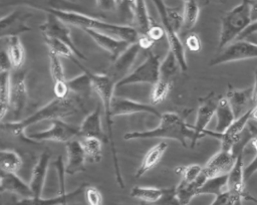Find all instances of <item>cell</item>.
I'll use <instances>...</instances> for the list:
<instances>
[{
	"instance_id": "4",
	"label": "cell",
	"mask_w": 257,
	"mask_h": 205,
	"mask_svg": "<svg viewBox=\"0 0 257 205\" xmlns=\"http://www.w3.org/2000/svg\"><path fill=\"white\" fill-rule=\"evenodd\" d=\"M87 73L90 77L91 80V85L92 89L97 93L98 97L100 98L101 106L103 108V113H104V119L106 122L107 126V136L108 140L110 143V149H111V156H112V161H113V167H114V174H115V179L120 188H124V183L123 179L121 176L120 172V167L118 164V158H117V153H116V148L114 144V139H113V131H112V126H113V116H112V99H113V92L115 87V82L113 79L107 75L106 73H95L92 72L91 70H87Z\"/></svg>"
},
{
	"instance_id": "29",
	"label": "cell",
	"mask_w": 257,
	"mask_h": 205,
	"mask_svg": "<svg viewBox=\"0 0 257 205\" xmlns=\"http://www.w3.org/2000/svg\"><path fill=\"white\" fill-rule=\"evenodd\" d=\"M43 38L48 47V51L55 53L59 57H64V58H68V59L72 60L82 71H85L87 69L82 63L79 62L80 59L76 56L74 51L66 43H64L56 38H52V37L44 36Z\"/></svg>"
},
{
	"instance_id": "24",
	"label": "cell",
	"mask_w": 257,
	"mask_h": 205,
	"mask_svg": "<svg viewBox=\"0 0 257 205\" xmlns=\"http://www.w3.org/2000/svg\"><path fill=\"white\" fill-rule=\"evenodd\" d=\"M50 153L44 151L38 158L36 164L33 167L31 179L29 182L30 188L33 193V197H41V193L44 187L46 174L49 167Z\"/></svg>"
},
{
	"instance_id": "8",
	"label": "cell",
	"mask_w": 257,
	"mask_h": 205,
	"mask_svg": "<svg viewBox=\"0 0 257 205\" xmlns=\"http://www.w3.org/2000/svg\"><path fill=\"white\" fill-rule=\"evenodd\" d=\"M152 1L154 2L155 6L158 10V13L160 15L161 23L165 30L169 48L176 55L179 65H180V69L182 71H186L188 69V63H187V59H186V50H185L186 46L182 43V41L179 37V33H177L172 28L171 21L169 18V13H168L169 6L166 5L164 0H152Z\"/></svg>"
},
{
	"instance_id": "53",
	"label": "cell",
	"mask_w": 257,
	"mask_h": 205,
	"mask_svg": "<svg viewBox=\"0 0 257 205\" xmlns=\"http://www.w3.org/2000/svg\"><path fill=\"white\" fill-rule=\"evenodd\" d=\"M251 21L252 23L257 21V1L254 0L251 3Z\"/></svg>"
},
{
	"instance_id": "43",
	"label": "cell",
	"mask_w": 257,
	"mask_h": 205,
	"mask_svg": "<svg viewBox=\"0 0 257 205\" xmlns=\"http://www.w3.org/2000/svg\"><path fill=\"white\" fill-rule=\"evenodd\" d=\"M83 193L88 205H102V202H103L102 194L96 187L91 185H86Z\"/></svg>"
},
{
	"instance_id": "34",
	"label": "cell",
	"mask_w": 257,
	"mask_h": 205,
	"mask_svg": "<svg viewBox=\"0 0 257 205\" xmlns=\"http://www.w3.org/2000/svg\"><path fill=\"white\" fill-rule=\"evenodd\" d=\"M22 164V158L16 151L6 149L0 152V167L2 171L17 173Z\"/></svg>"
},
{
	"instance_id": "33",
	"label": "cell",
	"mask_w": 257,
	"mask_h": 205,
	"mask_svg": "<svg viewBox=\"0 0 257 205\" xmlns=\"http://www.w3.org/2000/svg\"><path fill=\"white\" fill-rule=\"evenodd\" d=\"M79 142L86 158L93 163H98L102 157V141L95 137H79Z\"/></svg>"
},
{
	"instance_id": "44",
	"label": "cell",
	"mask_w": 257,
	"mask_h": 205,
	"mask_svg": "<svg viewBox=\"0 0 257 205\" xmlns=\"http://www.w3.org/2000/svg\"><path fill=\"white\" fill-rule=\"evenodd\" d=\"M154 205H182V203L176 194L175 187H172L166 188L162 198Z\"/></svg>"
},
{
	"instance_id": "52",
	"label": "cell",
	"mask_w": 257,
	"mask_h": 205,
	"mask_svg": "<svg viewBox=\"0 0 257 205\" xmlns=\"http://www.w3.org/2000/svg\"><path fill=\"white\" fill-rule=\"evenodd\" d=\"M257 33V21L251 23L240 35L236 40H245L247 37Z\"/></svg>"
},
{
	"instance_id": "15",
	"label": "cell",
	"mask_w": 257,
	"mask_h": 205,
	"mask_svg": "<svg viewBox=\"0 0 257 205\" xmlns=\"http://www.w3.org/2000/svg\"><path fill=\"white\" fill-rule=\"evenodd\" d=\"M237 155L233 151H218L213 155L206 165L203 167V173L207 178H212L221 175H228L235 164Z\"/></svg>"
},
{
	"instance_id": "13",
	"label": "cell",
	"mask_w": 257,
	"mask_h": 205,
	"mask_svg": "<svg viewBox=\"0 0 257 205\" xmlns=\"http://www.w3.org/2000/svg\"><path fill=\"white\" fill-rule=\"evenodd\" d=\"M141 49L142 47L139 42H134L115 60L111 62L110 67L105 73L113 79L115 84L130 73L128 71L137 59Z\"/></svg>"
},
{
	"instance_id": "27",
	"label": "cell",
	"mask_w": 257,
	"mask_h": 205,
	"mask_svg": "<svg viewBox=\"0 0 257 205\" xmlns=\"http://www.w3.org/2000/svg\"><path fill=\"white\" fill-rule=\"evenodd\" d=\"M168 144L165 141H161L152 147L144 156L140 167L138 168L135 178L143 177L147 172L153 169L163 158L165 152L168 149Z\"/></svg>"
},
{
	"instance_id": "37",
	"label": "cell",
	"mask_w": 257,
	"mask_h": 205,
	"mask_svg": "<svg viewBox=\"0 0 257 205\" xmlns=\"http://www.w3.org/2000/svg\"><path fill=\"white\" fill-rule=\"evenodd\" d=\"M180 68L178 59L174 52L169 48L166 56L161 61L160 65V78L172 80L173 76L177 73V70Z\"/></svg>"
},
{
	"instance_id": "14",
	"label": "cell",
	"mask_w": 257,
	"mask_h": 205,
	"mask_svg": "<svg viewBox=\"0 0 257 205\" xmlns=\"http://www.w3.org/2000/svg\"><path fill=\"white\" fill-rule=\"evenodd\" d=\"M18 71L11 75V95H10V110L18 121V118L25 109L27 102V87H26V73Z\"/></svg>"
},
{
	"instance_id": "21",
	"label": "cell",
	"mask_w": 257,
	"mask_h": 205,
	"mask_svg": "<svg viewBox=\"0 0 257 205\" xmlns=\"http://www.w3.org/2000/svg\"><path fill=\"white\" fill-rule=\"evenodd\" d=\"M67 162L64 166L65 174L74 175L76 173L82 172L85 170V161L86 155L78 139H73L65 143Z\"/></svg>"
},
{
	"instance_id": "30",
	"label": "cell",
	"mask_w": 257,
	"mask_h": 205,
	"mask_svg": "<svg viewBox=\"0 0 257 205\" xmlns=\"http://www.w3.org/2000/svg\"><path fill=\"white\" fill-rule=\"evenodd\" d=\"M6 40V51L10 57L12 67L14 69H20L24 63L25 51L21 43L19 35L8 36L4 38Z\"/></svg>"
},
{
	"instance_id": "3",
	"label": "cell",
	"mask_w": 257,
	"mask_h": 205,
	"mask_svg": "<svg viewBox=\"0 0 257 205\" xmlns=\"http://www.w3.org/2000/svg\"><path fill=\"white\" fill-rule=\"evenodd\" d=\"M194 130L189 126L178 114L174 112H166L160 117L159 125L147 131H136L125 133L124 140L139 139H171L178 141L183 147H187V142L190 141L191 147L194 142Z\"/></svg>"
},
{
	"instance_id": "17",
	"label": "cell",
	"mask_w": 257,
	"mask_h": 205,
	"mask_svg": "<svg viewBox=\"0 0 257 205\" xmlns=\"http://www.w3.org/2000/svg\"><path fill=\"white\" fill-rule=\"evenodd\" d=\"M83 31L103 50L109 53L111 61L115 60L132 43L116 38L114 36H110L107 34H103L91 29H83Z\"/></svg>"
},
{
	"instance_id": "9",
	"label": "cell",
	"mask_w": 257,
	"mask_h": 205,
	"mask_svg": "<svg viewBox=\"0 0 257 205\" xmlns=\"http://www.w3.org/2000/svg\"><path fill=\"white\" fill-rule=\"evenodd\" d=\"M67 25L68 24L63 22L57 16L51 13H47L46 20L39 26V29L43 37L46 36L56 38L66 43L74 51V53L80 60H87L86 56L75 45L71 36V31Z\"/></svg>"
},
{
	"instance_id": "42",
	"label": "cell",
	"mask_w": 257,
	"mask_h": 205,
	"mask_svg": "<svg viewBox=\"0 0 257 205\" xmlns=\"http://www.w3.org/2000/svg\"><path fill=\"white\" fill-rule=\"evenodd\" d=\"M203 167L198 164H191L186 167H181L176 169V172L180 173L182 175L181 182L183 183H191L195 181L200 174L202 173Z\"/></svg>"
},
{
	"instance_id": "50",
	"label": "cell",
	"mask_w": 257,
	"mask_h": 205,
	"mask_svg": "<svg viewBox=\"0 0 257 205\" xmlns=\"http://www.w3.org/2000/svg\"><path fill=\"white\" fill-rule=\"evenodd\" d=\"M251 120L257 122V69L255 70V80L253 85V108Z\"/></svg>"
},
{
	"instance_id": "32",
	"label": "cell",
	"mask_w": 257,
	"mask_h": 205,
	"mask_svg": "<svg viewBox=\"0 0 257 205\" xmlns=\"http://www.w3.org/2000/svg\"><path fill=\"white\" fill-rule=\"evenodd\" d=\"M11 73L10 71H0V118L4 119L10 110L11 95Z\"/></svg>"
},
{
	"instance_id": "56",
	"label": "cell",
	"mask_w": 257,
	"mask_h": 205,
	"mask_svg": "<svg viewBox=\"0 0 257 205\" xmlns=\"http://www.w3.org/2000/svg\"><path fill=\"white\" fill-rule=\"evenodd\" d=\"M68 204V202H65V203H63V204H61V205H67Z\"/></svg>"
},
{
	"instance_id": "47",
	"label": "cell",
	"mask_w": 257,
	"mask_h": 205,
	"mask_svg": "<svg viewBox=\"0 0 257 205\" xmlns=\"http://www.w3.org/2000/svg\"><path fill=\"white\" fill-rule=\"evenodd\" d=\"M154 42L157 40H160L163 36H166L165 34V30L163 28V26L158 25V24H153V26L151 27V29L148 32V35Z\"/></svg>"
},
{
	"instance_id": "46",
	"label": "cell",
	"mask_w": 257,
	"mask_h": 205,
	"mask_svg": "<svg viewBox=\"0 0 257 205\" xmlns=\"http://www.w3.org/2000/svg\"><path fill=\"white\" fill-rule=\"evenodd\" d=\"M185 46L193 52H198L201 49V40L197 33L190 32L185 39Z\"/></svg>"
},
{
	"instance_id": "19",
	"label": "cell",
	"mask_w": 257,
	"mask_h": 205,
	"mask_svg": "<svg viewBox=\"0 0 257 205\" xmlns=\"http://www.w3.org/2000/svg\"><path fill=\"white\" fill-rule=\"evenodd\" d=\"M28 17H30L29 13H23L20 10H14L10 14L3 16L0 20V37L4 39L8 36L30 31L31 28L26 25Z\"/></svg>"
},
{
	"instance_id": "28",
	"label": "cell",
	"mask_w": 257,
	"mask_h": 205,
	"mask_svg": "<svg viewBox=\"0 0 257 205\" xmlns=\"http://www.w3.org/2000/svg\"><path fill=\"white\" fill-rule=\"evenodd\" d=\"M216 130L217 133H223L225 132L231 124L236 120L235 115L233 113V110L226 98V96H220L216 109Z\"/></svg>"
},
{
	"instance_id": "39",
	"label": "cell",
	"mask_w": 257,
	"mask_h": 205,
	"mask_svg": "<svg viewBox=\"0 0 257 205\" xmlns=\"http://www.w3.org/2000/svg\"><path fill=\"white\" fill-rule=\"evenodd\" d=\"M87 70H88V68L85 71H83V73L81 75H78L72 79L67 80L71 92L82 95V94H85L86 92H88L90 88H92L91 80L87 73Z\"/></svg>"
},
{
	"instance_id": "31",
	"label": "cell",
	"mask_w": 257,
	"mask_h": 205,
	"mask_svg": "<svg viewBox=\"0 0 257 205\" xmlns=\"http://www.w3.org/2000/svg\"><path fill=\"white\" fill-rule=\"evenodd\" d=\"M166 188H157L151 186H135L131 190V196L143 201L144 203L154 205L165 193Z\"/></svg>"
},
{
	"instance_id": "26",
	"label": "cell",
	"mask_w": 257,
	"mask_h": 205,
	"mask_svg": "<svg viewBox=\"0 0 257 205\" xmlns=\"http://www.w3.org/2000/svg\"><path fill=\"white\" fill-rule=\"evenodd\" d=\"M78 128L79 137H95L101 141L105 140L101 125V106L97 105L96 108L83 119Z\"/></svg>"
},
{
	"instance_id": "35",
	"label": "cell",
	"mask_w": 257,
	"mask_h": 205,
	"mask_svg": "<svg viewBox=\"0 0 257 205\" xmlns=\"http://www.w3.org/2000/svg\"><path fill=\"white\" fill-rule=\"evenodd\" d=\"M227 178L228 175H221L207 179L203 186L199 189L198 195L211 194L218 196L227 191Z\"/></svg>"
},
{
	"instance_id": "16",
	"label": "cell",
	"mask_w": 257,
	"mask_h": 205,
	"mask_svg": "<svg viewBox=\"0 0 257 205\" xmlns=\"http://www.w3.org/2000/svg\"><path fill=\"white\" fill-rule=\"evenodd\" d=\"M111 109L113 118L117 116H125L133 114H149L159 119L162 116V114H160L159 111H157V109L152 105L144 104L122 96H113Z\"/></svg>"
},
{
	"instance_id": "54",
	"label": "cell",
	"mask_w": 257,
	"mask_h": 205,
	"mask_svg": "<svg viewBox=\"0 0 257 205\" xmlns=\"http://www.w3.org/2000/svg\"><path fill=\"white\" fill-rule=\"evenodd\" d=\"M184 2H187V1H196V2H198L200 5H201V7L202 6H205L207 3H208V0H183Z\"/></svg>"
},
{
	"instance_id": "45",
	"label": "cell",
	"mask_w": 257,
	"mask_h": 205,
	"mask_svg": "<svg viewBox=\"0 0 257 205\" xmlns=\"http://www.w3.org/2000/svg\"><path fill=\"white\" fill-rule=\"evenodd\" d=\"M53 92L57 98H65L71 93L67 79L56 81L53 83Z\"/></svg>"
},
{
	"instance_id": "11",
	"label": "cell",
	"mask_w": 257,
	"mask_h": 205,
	"mask_svg": "<svg viewBox=\"0 0 257 205\" xmlns=\"http://www.w3.org/2000/svg\"><path fill=\"white\" fill-rule=\"evenodd\" d=\"M251 118H252V110L248 111L243 116L237 118L225 132L217 133L215 131L207 130L205 132V135L218 139L220 141L221 150L232 151L234 147L241 142L243 133L247 128Z\"/></svg>"
},
{
	"instance_id": "23",
	"label": "cell",
	"mask_w": 257,
	"mask_h": 205,
	"mask_svg": "<svg viewBox=\"0 0 257 205\" xmlns=\"http://www.w3.org/2000/svg\"><path fill=\"white\" fill-rule=\"evenodd\" d=\"M0 191L1 193L9 192L21 196L22 198L33 197L30 185L24 182L16 173L5 172L0 173Z\"/></svg>"
},
{
	"instance_id": "10",
	"label": "cell",
	"mask_w": 257,
	"mask_h": 205,
	"mask_svg": "<svg viewBox=\"0 0 257 205\" xmlns=\"http://www.w3.org/2000/svg\"><path fill=\"white\" fill-rule=\"evenodd\" d=\"M251 58H257V44L247 40H235L224 47L222 51L210 61L209 65L214 66Z\"/></svg>"
},
{
	"instance_id": "12",
	"label": "cell",
	"mask_w": 257,
	"mask_h": 205,
	"mask_svg": "<svg viewBox=\"0 0 257 205\" xmlns=\"http://www.w3.org/2000/svg\"><path fill=\"white\" fill-rule=\"evenodd\" d=\"M220 96L216 95L215 92H210L207 95L199 98V107L197 110V116L194 126L192 127L194 130V142L192 147H194L198 140L205 137V132L208 130L207 127L213 117L215 116L218 100Z\"/></svg>"
},
{
	"instance_id": "55",
	"label": "cell",
	"mask_w": 257,
	"mask_h": 205,
	"mask_svg": "<svg viewBox=\"0 0 257 205\" xmlns=\"http://www.w3.org/2000/svg\"><path fill=\"white\" fill-rule=\"evenodd\" d=\"M141 205H150V204H148V203H142Z\"/></svg>"
},
{
	"instance_id": "18",
	"label": "cell",
	"mask_w": 257,
	"mask_h": 205,
	"mask_svg": "<svg viewBox=\"0 0 257 205\" xmlns=\"http://www.w3.org/2000/svg\"><path fill=\"white\" fill-rule=\"evenodd\" d=\"M3 5H24L30 6L35 9L42 10L44 12L48 10H68L87 13L83 7H79L78 4L70 0H10ZM88 14V13H87Z\"/></svg>"
},
{
	"instance_id": "49",
	"label": "cell",
	"mask_w": 257,
	"mask_h": 205,
	"mask_svg": "<svg viewBox=\"0 0 257 205\" xmlns=\"http://www.w3.org/2000/svg\"><path fill=\"white\" fill-rule=\"evenodd\" d=\"M11 68L13 67H12L10 57L6 49H2L0 54V71H10Z\"/></svg>"
},
{
	"instance_id": "25",
	"label": "cell",
	"mask_w": 257,
	"mask_h": 205,
	"mask_svg": "<svg viewBox=\"0 0 257 205\" xmlns=\"http://www.w3.org/2000/svg\"><path fill=\"white\" fill-rule=\"evenodd\" d=\"M87 184H81L78 188L71 192H62L59 195L51 198H41V197H30L22 198L21 200L13 202L11 205H61L65 202H70L78 195L84 192V188Z\"/></svg>"
},
{
	"instance_id": "48",
	"label": "cell",
	"mask_w": 257,
	"mask_h": 205,
	"mask_svg": "<svg viewBox=\"0 0 257 205\" xmlns=\"http://www.w3.org/2000/svg\"><path fill=\"white\" fill-rule=\"evenodd\" d=\"M257 172V151H256V155L255 157L252 159V161L244 167V179L245 182H247L254 173Z\"/></svg>"
},
{
	"instance_id": "5",
	"label": "cell",
	"mask_w": 257,
	"mask_h": 205,
	"mask_svg": "<svg viewBox=\"0 0 257 205\" xmlns=\"http://www.w3.org/2000/svg\"><path fill=\"white\" fill-rule=\"evenodd\" d=\"M251 3L252 0H242L222 17L218 43L219 49H223L228 44L235 41L252 23Z\"/></svg>"
},
{
	"instance_id": "51",
	"label": "cell",
	"mask_w": 257,
	"mask_h": 205,
	"mask_svg": "<svg viewBox=\"0 0 257 205\" xmlns=\"http://www.w3.org/2000/svg\"><path fill=\"white\" fill-rule=\"evenodd\" d=\"M95 3L99 9L104 11L112 10L117 6L115 0H95Z\"/></svg>"
},
{
	"instance_id": "38",
	"label": "cell",
	"mask_w": 257,
	"mask_h": 205,
	"mask_svg": "<svg viewBox=\"0 0 257 205\" xmlns=\"http://www.w3.org/2000/svg\"><path fill=\"white\" fill-rule=\"evenodd\" d=\"M172 88V80L160 78L156 83L153 84L150 99L154 105L164 101L169 95Z\"/></svg>"
},
{
	"instance_id": "41",
	"label": "cell",
	"mask_w": 257,
	"mask_h": 205,
	"mask_svg": "<svg viewBox=\"0 0 257 205\" xmlns=\"http://www.w3.org/2000/svg\"><path fill=\"white\" fill-rule=\"evenodd\" d=\"M48 58H49V68H50V74L52 77L53 83L60 80H65V73L64 68L61 63L60 57L56 55L55 53L48 51Z\"/></svg>"
},
{
	"instance_id": "40",
	"label": "cell",
	"mask_w": 257,
	"mask_h": 205,
	"mask_svg": "<svg viewBox=\"0 0 257 205\" xmlns=\"http://www.w3.org/2000/svg\"><path fill=\"white\" fill-rule=\"evenodd\" d=\"M243 200H247L246 196L227 190L220 195L215 196L211 205H242Z\"/></svg>"
},
{
	"instance_id": "20",
	"label": "cell",
	"mask_w": 257,
	"mask_h": 205,
	"mask_svg": "<svg viewBox=\"0 0 257 205\" xmlns=\"http://www.w3.org/2000/svg\"><path fill=\"white\" fill-rule=\"evenodd\" d=\"M243 152L244 150H240L237 154V158L235 161L234 166L232 167L231 171L228 173L227 178V190L236 192L246 196L247 200L254 201L257 203V199L249 195V193L245 189V179H244V159H243Z\"/></svg>"
},
{
	"instance_id": "36",
	"label": "cell",
	"mask_w": 257,
	"mask_h": 205,
	"mask_svg": "<svg viewBox=\"0 0 257 205\" xmlns=\"http://www.w3.org/2000/svg\"><path fill=\"white\" fill-rule=\"evenodd\" d=\"M201 5L196 1H187L184 2L183 7V18L184 24L183 29L186 31H190L195 27L200 15Z\"/></svg>"
},
{
	"instance_id": "1",
	"label": "cell",
	"mask_w": 257,
	"mask_h": 205,
	"mask_svg": "<svg viewBox=\"0 0 257 205\" xmlns=\"http://www.w3.org/2000/svg\"><path fill=\"white\" fill-rule=\"evenodd\" d=\"M83 108L82 95L71 92L69 96L65 98L54 97L52 100L47 102L42 108L38 109L35 113L30 116L7 123H2V129L11 133L16 137H24V130L31 125L39 123L44 120H56L64 119L74 115L76 112Z\"/></svg>"
},
{
	"instance_id": "2",
	"label": "cell",
	"mask_w": 257,
	"mask_h": 205,
	"mask_svg": "<svg viewBox=\"0 0 257 205\" xmlns=\"http://www.w3.org/2000/svg\"><path fill=\"white\" fill-rule=\"evenodd\" d=\"M46 13H51L61 19L68 25L79 27L80 29H91L103 34L114 36L119 39L126 40L131 43L137 42L139 39V32L134 26L120 25L116 23H111L93 17L90 14L68 11V10H48Z\"/></svg>"
},
{
	"instance_id": "7",
	"label": "cell",
	"mask_w": 257,
	"mask_h": 205,
	"mask_svg": "<svg viewBox=\"0 0 257 205\" xmlns=\"http://www.w3.org/2000/svg\"><path fill=\"white\" fill-rule=\"evenodd\" d=\"M160 55L149 52L147 58L135 70L130 72L124 78L119 80L115 87L125 86L136 83L154 84L160 79Z\"/></svg>"
},
{
	"instance_id": "22",
	"label": "cell",
	"mask_w": 257,
	"mask_h": 205,
	"mask_svg": "<svg viewBox=\"0 0 257 205\" xmlns=\"http://www.w3.org/2000/svg\"><path fill=\"white\" fill-rule=\"evenodd\" d=\"M225 96L228 99L236 119L253 108V86L244 89L230 88Z\"/></svg>"
},
{
	"instance_id": "6",
	"label": "cell",
	"mask_w": 257,
	"mask_h": 205,
	"mask_svg": "<svg viewBox=\"0 0 257 205\" xmlns=\"http://www.w3.org/2000/svg\"><path fill=\"white\" fill-rule=\"evenodd\" d=\"M76 137H79V128L64 122L62 119L51 121L48 129L24 136L22 139L28 143L53 141L58 143H67Z\"/></svg>"
}]
</instances>
